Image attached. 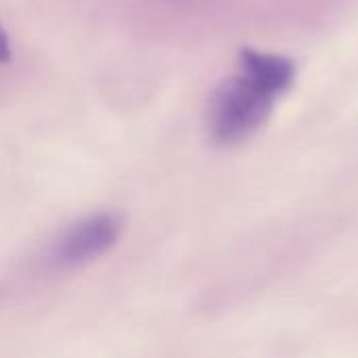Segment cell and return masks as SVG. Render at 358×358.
Returning a JSON list of instances; mask_svg holds the SVG:
<instances>
[{"label": "cell", "instance_id": "6da1fadb", "mask_svg": "<svg viewBox=\"0 0 358 358\" xmlns=\"http://www.w3.org/2000/svg\"><path fill=\"white\" fill-rule=\"evenodd\" d=\"M124 220L115 212L82 216L52 235L34 256L23 277L50 279L76 273L107 256L122 239Z\"/></svg>", "mask_w": 358, "mask_h": 358}, {"label": "cell", "instance_id": "7a4b0ae2", "mask_svg": "<svg viewBox=\"0 0 358 358\" xmlns=\"http://www.w3.org/2000/svg\"><path fill=\"white\" fill-rule=\"evenodd\" d=\"M277 96L241 71L220 82L208 103V132L220 147H235L254 136L271 117Z\"/></svg>", "mask_w": 358, "mask_h": 358}, {"label": "cell", "instance_id": "3957f363", "mask_svg": "<svg viewBox=\"0 0 358 358\" xmlns=\"http://www.w3.org/2000/svg\"><path fill=\"white\" fill-rule=\"evenodd\" d=\"M239 63H241V73L252 82H256L266 92H271L273 96H281L283 92H287L296 80L294 61L281 55L243 48L239 52Z\"/></svg>", "mask_w": 358, "mask_h": 358}, {"label": "cell", "instance_id": "277c9868", "mask_svg": "<svg viewBox=\"0 0 358 358\" xmlns=\"http://www.w3.org/2000/svg\"><path fill=\"white\" fill-rule=\"evenodd\" d=\"M10 59V44H8V36L4 31V27L0 25V65L6 63Z\"/></svg>", "mask_w": 358, "mask_h": 358}]
</instances>
